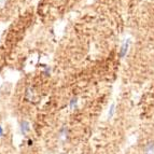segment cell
I'll return each mask as SVG.
<instances>
[{
	"label": "cell",
	"instance_id": "1",
	"mask_svg": "<svg viewBox=\"0 0 154 154\" xmlns=\"http://www.w3.org/2000/svg\"><path fill=\"white\" fill-rule=\"evenodd\" d=\"M20 131H21V134L23 136H26V134L30 131V123L26 120H23L21 122V125H20Z\"/></svg>",
	"mask_w": 154,
	"mask_h": 154
},
{
	"label": "cell",
	"instance_id": "2",
	"mask_svg": "<svg viewBox=\"0 0 154 154\" xmlns=\"http://www.w3.org/2000/svg\"><path fill=\"white\" fill-rule=\"evenodd\" d=\"M128 45H129V41L125 42V43L122 45L121 51H120V57H124L126 55V53L128 51Z\"/></svg>",
	"mask_w": 154,
	"mask_h": 154
},
{
	"label": "cell",
	"instance_id": "3",
	"mask_svg": "<svg viewBox=\"0 0 154 154\" xmlns=\"http://www.w3.org/2000/svg\"><path fill=\"white\" fill-rule=\"evenodd\" d=\"M144 154H154V143L153 142H151V143H149L148 146H146Z\"/></svg>",
	"mask_w": 154,
	"mask_h": 154
},
{
	"label": "cell",
	"instance_id": "4",
	"mask_svg": "<svg viewBox=\"0 0 154 154\" xmlns=\"http://www.w3.org/2000/svg\"><path fill=\"white\" fill-rule=\"evenodd\" d=\"M77 105H78V99H77V98H72V99L70 100V103H69L70 108L75 109V107H77Z\"/></svg>",
	"mask_w": 154,
	"mask_h": 154
},
{
	"label": "cell",
	"instance_id": "5",
	"mask_svg": "<svg viewBox=\"0 0 154 154\" xmlns=\"http://www.w3.org/2000/svg\"><path fill=\"white\" fill-rule=\"evenodd\" d=\"M114 107H116V106H114V105L111 106L110 111H109V118H112L113 114H114V111H116V109H114Z\"/></svg>",
	"mask_w": 154,
	"mask_h": 154
},
{
	"label": "cell",
	"instance_id": "6",
	"mask_svg": "<svg viewBox=\"0 0 154 154\" xmlns=\"http://www.w3.org/2000/svg\"><path fill=\"white\" fill-rule=\"evenodd\" d=\"M5 136V129L1 125H0V137H3Z\"/></svg>",
	"mask_w": 154,
	"mask_h": 154
},
{
	"label": "cell",
	"instance_id": "7",
	"mask_svg": "<svg viewBox=\"0 0 154 154\" xmlns=\"http://www.w3.org/2000/svg\"><path fill=\"white\" fill-rule=\"evenodd\" d=\"M32 144H33V140H32L31 138H29L28 140H27V146H31Z\"/></svg>",
	"mask_w": 154,
	"mask_h": 154
},
{
	"label": "cell",
	"instance_id": "8",
	"mask_svg": "<svg viewBox=\"0 0 154 154\" xmlns=\"http://www.w3.org/2000/svg\"><path fill=\"white\" fill-rule=\"evenodd\" d=\"M5 5V0H0V7H3Z\"/></svg>",
	"mask_w": 154,
	"mask_h": 154
}]
</instances>
